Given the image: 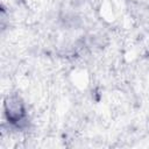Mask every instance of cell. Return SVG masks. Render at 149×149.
Masks as SVG:
<instances>
[{
    "label": "cell",
    "mask_w": 149,
    "mask_h": 149,
    "mask_svg": "<svg viewBox=\"0 0 149 149\" xmlns=\"http://www.w3.org/2000/svg\"><path fill=\"white\" fill-rule=\"evenodd\" d=\"M3 108L8 122H10L12 125L19 126L22 121L26 120V106L19 94H8L5 99Z\"/></svg>",
    "instance_id": "6da1fadb"
}]
</instances>
